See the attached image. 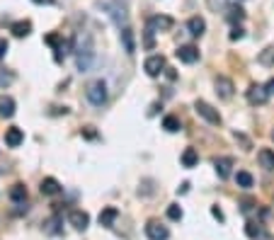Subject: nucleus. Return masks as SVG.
I'll list each match as a JSON object with an SVG mask.
<instances>
[{
  "label": "nucleus",
  "instance_id": "33",
  "mask_svg": "<svg viewBox=\"0 0 274 240\" xmlns=\"http://www.w3.org/2000/svg\"><path fill=\"white\" fill-rule=\"evenodd\" d=\"M233 138H236V141H240V143H243V148H245V150H250V148H253V143H250V138H248V136H243V133H233Z\"/></svg>",
  "mask_w": 274,
  "mask_h": 240
},
{
  "label": "nucleus",
  "instance_id": "39",
  "mask_svg": "<svg viewBox=\"0 0 274 240\" xmlns=\"http://www.w3.org/2000/svg\"><path fill=\"white\" fill-rule=\"evenodd\" d=\"M177 192H180V194H187V192H189V182H182V185L177 187Z\"/></svg>",
  "mask_w": 274,
  "mask_h": 240
},
{
  "label": "nucleus",
  "instance_id": "15",
  "mask_svg": "<svg viewBox=\"0 0 274 240\" xmlns=\"http://www.w3.org/2000/svg\"><path fill=\"white\" fill-rule=\"evenodd\" d=\"M117 216H119V209H117V206L102 209V211H100V226H102V228H112L114 221H117Z\"/></svg>",
  "mask_w": 274,
  "mask_h": 240
},
{
  "label": "nucleus",
  "instance_id": "17",
  "mask_svg": "<svg viewBox=\"0 0 274 240\" xmlns=\"http://www.w3.org/2000/svg\"><path fill=\"white\" fill-rule=\"evenodd\" d=\"M7 197H10L15 204H24V202H27V187L22 185V182H15V185L10 187Z\"/></svg>",
  "mask_w": 274,
  "mask_h": 240
},
{
  "label": "nucleus",
  "instance_id": "38",
  "mask_svg": "<svg viewBox=\"0 0 274 240\" xmlns=\"http://www.w3.org/2000/svg\"><path fill=\"white\" fill-rule=\"evenodd\" d=\"M5 54H7V41H5V39H0V58H2Z\"/></svg>",
  "mask_w": 274,
  "mask_h": 240
},
{
  "label": "nucleus",
  "instance_id": "6",
  "mask_svg": "<svg viewBox=\"0 0 274 240\" xmlns=\"http://www.w3.org/2000/svg\"><path fill=\"white\" fill-rule=\"evenodd\" d=\"M214 85H216V95H219L221 100H231L233 93H236L233 80H231V78H226V75H219V78L214 80Z\"/></svg>",
  "mask_w": 274,
  "mask_h": 240
},
{
  "label": "nucleus",
  "instance_id": "25",
  "mask_svg": "<svg viewBox=\"0 0 274 240\" xmlns=\"http://www.w3.org/2000/svg\"><path fill=\"white\" fill-rule=\"evenodd\" d=\"M226 17H228V22H233V24H236V22H243L245 10H243L240 5H228V15H226Z\"/></svg>",
  "mask_w": 274,
  "mask_h": 240
},
{
  "label": "nucleus",
  "instance_id": "16",
  "mask_svg": "<svg viewBox=\"0 0 274 240\" xmlns=\"http://www.w3.org/2000/svg\"><path fill=\"white\" fill-rule=\"evenodd\" d=\"M39 189H41V194H44V197H56V194L61 192V182H58L56 177H44Z\"/></svg>",
  "mask_w": 274,
  "mask_h": 240
},
{
  "label": "nucleus",
  "instance_id": "18",
  "mask_svg": "<svg viewBox=\"0 0 274 240\" xmlns=\"http://www.w3.org/2000/svg\"><path fill=\"white\" fill-rule=\"evenodd\" d=\"M214 167H216V172H219L221 180H226V177L231 175V167H233V158H216V160H214Z\"/></svg>",
  "mask_w": 274,
  "mask_h": 240
},
{
  "label": "nucleus",
  "instance_id": "10",
  "mask_svg": "<svg viewBox=\"0 0 274 240\" xmlns=\"http://www.w3.org/2000/svg\"><path fill=\"white\" fill-rule=\"evenodd\" d=\"M68 223L73 226L75 231H85L88 226H90V216H88V211H80V209H75L68 214Z\"/></svg>",
  "mask_w": 274,
  "mask_h": 240
},
{
  "label": "nucleus",
  "instance_id": "3",
  "mask_svg": "<svg viewBox=\"0 0 274 240\" xmlns=\"http://www.w3.org/2000/svg\"><path fill=\"white\" fill-rule=\"evenodd\" d=\"M85 95H88L90 105H95V107H102V105L107 102V85H105V80H92V83H88Z\"/></svg>",
  "mask_w": 274,
  "mask_h": 240
},
{
  "label": "nucleus",
  "instance_id": "31",
  "mask_svg": "<svg viewBox=\"0 0 274 240\" xmlns=\"http://www.w3.org/2000/svg\"><path fill=\"white\" fill-rule=\"evenodd\" d=\"M206 5H209V10H214V12L228 10V0H206Z\"/></svg>",
  "mask_w": 274,
  "mask_h": 240
},
{
  "label": "nucleus",
  "instance_id": "29",
  "mask_svg": "<svg viewBox=\"0 0 274 240\" xmlns=\"http://www.w3.org/2000/svg\"><path fill=\"white\" fill-rule=\"evenodd\" d=\"M15 83V73L7 71V68H0V88H7Z\"/></svg>",
  "mask_w": 274,
  "mask_h": 240
},
{
  "label": "nucleus",
  "instance_id": "27",
  "mask_svg": "<svg viewBox=\"0 0 274 240\" xmlns=\"http://www.w3.org/2000/svg\"><path fill=\"white\" fill-rule=\"evenodd\" d=\"M245 236H248V238H253V240H257L260 236H265V233H262V226L255 223V221H248V223H245Z\"/></svg>",
  "mask_w": 274,
  "mask_h": 240
},
{
  "label": "nucleus",
  "instance_id": "7",
  "mask_svg": "<svg viewBox=\"0 0 274 240\" xmlns=\"http://www.w3.org/2000/svg\"><path fill=\"white\" fill-rule=\"evenodd\" d=\"M146 27L150 32H170V29L175 27V19L167 17V15H155V17L148 19Z\"/></svg>",
  "mask_w": 274,
  "mask_h": 240
},
{
  "label": "nucleus",
  "instance_id": "36",
  "mask_svg": "<svg viewBox=\"0 0 274 240\" xmlns=\"http://www.w3.org/2000/svg\"><path fill=\"white\" fill-rule=\"evenodd\" d=\"M211 214H214V219H219V221H226V216H223V211H221L219 206H214V209H211Z\"/></svg>",
  "mask_w": 274,
  "mask_h": 240
},
{
  "label": "nucleus",
  "instance_id": "21",
  "mask_svg": "<svg viewBox=\"0 0 274 240\" xmlns=\"http://www.w3.org/2000/svg\"><path fill=\"white\" fill-rule=\"evenodd\" d=\"M257 158H260V165L265 167V170H274V150L272 148H262Z\"/></svg>",
  "mask_w": 274,
  "mask_h": 240
},
{
  "label": "nucleus",
  "instance_id": "44",
  "mask_svg": "<svg viewBox=\"0 0 274 240\" xmlns=\"http://www.w3.org/2000/svg\"><path fill=\"white\" fill-rule=\"evenodd\" d=\"M257 240H274V238H272V236H260Z\"/></svg>",
  "mask_w": 274,
  "mask_h": 240
},
{
  "label": "nucleus",
  "instance_id": "26",
  "mask_svg": "<svg viewBox=\"0 0 274 240\" xmlns=\"http://www.w3.org/2000/svg\"><path fill=\"white\" fill-rule=\"evenodd\" d=\"M257 61H260V66H274V46H267L265 51H260V56H257Z\"/></svg>",
  "mask_w": 274,
  "mask_h": 240
},
{
  "label": "nucleus",
  "instance_id": "14",
  "mask_svg": "<svg viewBox=\"0 0 274 240\" xmlns=\"http://www.w3.org/2000/svg\"><path fill=\"white\" fill-rule=\"evenodd\" d=\"M22 141H24V131L19 129V126H10V129L5 131V143L10 148L22 146Z\"/></svg>",
  "mask_w": 274,
  "mask_h": 240
},
{
  "label": "nucleus",
  "instance_id": "41",
  "mask_svg": "<svg viewBox=\"0 0 274 240\" xmlns=\"http://www.w3.org/2000/svg\"><path fill=\"white\" fill-rule=\"evenodd\" d=\"M32 2H37V5H54V0H32Z\"/></svg>",
  "mask_w": 274,
  "mask_h": 240
},
{
  "label": "nucleus",
  "instance_id": "35",
  "mask_svg": "<svg viewBox=\"0 0 274 240\" xmlns=\"http://www.w3.org/2000/svg\"><path fill=\"white\" fill-rule=\"evenodd\" d=\"M243 34H245V32H243L240 27H233V32H231V39H233V41H238V39H243Z\"/></svg>",
  "mask_w": 274,
  "mask_h": 240
},
{
  "label": "nucleus",
  "instance_id": "45",
  "mask_svg": "<svg viewBox=\"0 0 274 240\" xmlns=\"http://www.w3.org/2000/svg\"><path fill=\"white\" fill-rule=\"evenodd\" d=\"M272 141H274V131H272Z\"/></svg>",
  "mask_w": 274,
  "mask_h": 240
},
{
  "label": "nucleus",
  "instance_id": "42",
  "mask_svg": "<svg viewBox=\"0 0 274 240\" xmlns=\"http://www.w3.org/2000/svg\"><path fill=\"white\" fill-rule=\"evenodd\" d=\"M83 133H85V136H88V138H95V131H92V126H88V129L83 131Z\"/></svg>",
  "mask_w": 274,
  "mask_h": 240
},
{
  "label": "nucleus",
  "instance_id": "43",
  "mask_svg": "<svg viewBox=\"0 0 274 240\" xmlns=\"http://www.w3.org/2000/svg\"><path fill=\"white\" fill-rule=\"evenodd\" d=\"M165 71H167V78H170V80H175V78H177V73H175L172 68H165Z\"/></svg>",
  "mask_w": 274,
  "mask_h": 240
},
{
  "label": "nucleus",
  "instance_id": "23",
  "mask_svg": "<svg viewBox=\"0 0 274 240\" xmlns=\"http://www.w3.org/2000/svg\"><path fill=\"white\" fill-rule=\"evenodd\" d=\"M199 163V153H197V148H184L182 153V165L184 167H194Z\"/></svg>",
  "mask_w": 274,
  "mask_h": 240
},
{
  "label": "nucleus",
  "instance_id": "20",
  "mask_svg": "<svg viewBox=\"0 0 274 240\" xmlns=\"http://www.w3.org/2000/svg\"><path fill=\"white\" fill-rule=\"evenodd\" d=\"M187 29H189V34H192V37H201V34H204V29H206V22H204L201 17H189Z\"/></svg>",
  "mask_w": 274,
  "mask_h": 240
},
{
  "label": "nucleus",
  "instance_id": "32",
  "mask_svg": "<svg viewBox=\"0 0 274 240\" xmlns=\"http://www.w3.org/2000/svg\"><path fill=\"white\" fill-rule=\"evenodd\" d=\"M46 44H49V46H54L56 51H58V49H61V44H63V39L58 37V34H49V37H46Z\"/></svg>",
  "mask_w": 274,
  "mask_h": 240
},
{
  "label": "nucleus",
  "instance_id": "30",
  "mask_svg": "<svg viewBox=\"0 0 274 240\" xmlns=\"http://www.w3.org/2000/svg\"><path fill=\"white\" fill-rule=\"evenodd\" d=\"M167 219H170V221H182V209H180L177 204H170V206H167Z\"/></svg>",
  "mask_w": 274,
  "mask_h": 240
},
{
  "label": "nucleus",
  "instance_id": "37",
  "mask_svg": "<svg viewBox=\"0 0 274 240\" xmlns=\"http://www.w3.org/2000/svg\"><path fill=\"white\" fill-rule=\"evenodd\" d=\"M158 110H160V105H158V102H153V105L148 107V117H155V114H158Z\"/></svg>",
  "mask_w": 274,
  "mask_h": 240
},
{
  "label": "nucleus",
  "instance_id": "1",
  "mask_svg": "<svg viewBox=\"0 0 274 240\" xmlns=\"http://www.w3.org/2000/svg\"><path fill=\"white\" fill-rule=\"evenodd\" d=\"M100 5H102V10L110 15L117 27H127V19H129L127 2H122V0H100Z\"/></svg>",
  "mask_w": 274,
  "mask_h": 240
},
{
  "label": "nucleus",
  "instance_id": "28",
  "mask_svg": "<svg viewBox=\"0 0 274 240\" xmlns=\"http://www.w3.org/2000/svg\"><path fill=\"white\" fill-rule=\"evenodd\" d=\"M236 182H238V187H243V189H250L255 180H253V175H250V172H243V170H240V172L236 175Z\"/></svg>",
  "mask_w": 274,
  "mask_h": 240
},
{
  "label": "nucleus",
  "instance_id": "13",
  "mask_svg": "<svg viewBox=\"0 0 274 240\" xmlns=\"http://www.w3.org/2000/svg\"><path fill=\"white\" fill-rule=\"evenodd\" d=\"M15 110H17L15 100H12L10 95H0V117H2V119H12V117H15Z\"/></svg>",
  "mask_w": 274,
  "mask_h": 240
},
{
  "label": "nucleus",
  "instance_id": "4",
  "mask_svg": "<svg viewBox=\"0 0 274 240\" xmlns=\"http://www.w3.org/2000/svg\"><path fill=\"white\" fill-rule=\"evenodd\" d=\"M194 110H197V114H199L201 119H206L209 124H214V126H219L221 124V114L216 107H211L209 102H204V100H197L194 102Z\"/></svg>",
  "mask_w": 274,
  "mask_h": 240
},
{
  "label": "nucleus",
  "instance_id": "40",
  "mask_svg": "<svg viewBox=\"0 0 274 240\" xmlns=\"http://www.w3.org/2000/svg\"><path fill=\"white\" fill-rule=\"evenodd\" d=\"M267 93L270 97H274V78H270V83H267Z\"/></svg>",
  "mask_w": 274,
  "mask_h": 240
},
{
  "label": "nucleus",
  "instance_id": "8",
  "mask_svg": "<svg viewBox=\"0 0 274 240\" xmlns=\"http://www.w3.org/2000/svg\"><path fill=\"white\" fill-rule=\"evenodd\" d=\"M146 236H148V240H167L170 238V231H167V226H163L160 221H148Z\"/></svg>",
  "mask_w": 274,
  "mask_h": 240
},
{
  "label": "nucleus",
  "instance_id": "24",
  "mask_svg": "<svg viewBox=\"0 0 274 240\" xmlns=\"http://www.w3.org/2000/svg\"><path fill=\"white\" fill-rule=\"evenodd\" d=\"M163 129L170 131V133H177V131L182 129V124H180V119L177 117H172V114H167L163 119Z\"/></svg>",
  "mask_w": 274,
  "mask_h": 240
},
{
  "label": "nucleus",
  "instance_id": "11",
  "mask_svg": "<svg viewBox=\"0 0 274 240\" xmlns=\"http://www.w3.org/2000/svg\"><path fill=\"white\" fill-rule=\"evenodd\" d=\"M175 54H177V58H180L182 63H197V61H199V49H197V46H192V44L180 46Z\"/></svg>",
  "mask_w": 274,
  "mask_h": 240
},
{
  "label": "nucleus",
  "instance_id": "9",
  "mask_svg": "<svg viewBox=\"0 0 274 240\" xmlns=\"http://www.w3.org/2000/svg\"><path fill=\"white\" fill-rule=\"evenodd\" d=\"M267 100H270L267 85H250V90H248V102L250 105H265Z\"/></svg>",
  "mask_w": 274,
  "mask_h": 240
},
{
  "label": "nucleus",
  "instance_id": "34",
  "mask_svg": "<svg viewBox=\"0 0 274 240\" xmlns=\"http://www.w3.org/2000/svg\"><path fill=\"white\" fill-rule=\"evenodd\" d=\"M255 206H257L255 199H243V202H240V211H243V214H248V211H250V209H255Z\"/></svg>",
  "mask_w": 274,
  "mask_h": 240
},
{
  "label": "nucleus",
  "instance_id": "22",
  "mask_svg": "<svg viewBox=\"0 0 274 240\" xmlns=\"http://www.w3.org/2000/svg\"><path fill=\"white\" fill-rule=\"evenodd\" d=\"M122 44H124V51H127V54H134V51H136L134 32H131L129 27H124V29H122Z\"/></svg>",
  "mask_w": 274,
  "mask_h": 240
},
{
  "label": "nucleus",
  "instance_id": "12",
  "mask_svg": "<svg viewBox=\"0 0 274 240\" xmlns=\"http://www.w3.org/2000/svg\"><path fill=\"white\" fill-rule=\"evenodd\" d=\"M41 228H44L46 236H61L63 233V221H61L58 214H54V216H49L46 221L41 223Z\"/></svg>",
  "mask_w": 274,
  "mask_h": 240
},
{
  "label": "nucleus",
  "instance_id": "2",
  "mask_svg": "<svg viewBox=\"0 0 274 240\" xmlns=\"http://www.w3.org/2000/svg\"><path fill=\"white\" fill-rule=\"evenodd\" d=\"M92 61H95V44H92V37H85L83 44L75 49V63H78V68L85 73V71H90Z\"/></svg>",
  "mask_w": 274,
  "mask_h": 240
},
{
  "label": "nucleus",
  "instance_id": "5",
  "mask_svg": "<svg viewBox=\"0 0 274 240\" xmlns=\"http://www.w3.org/2000/svg\"><path fill=\"white\" fill-rule=\"evenodd\" d=\"M143 71H146V75H150V78H158V75L165 71V56H160V54L148 56L146 63H143Z\"/></svg>",
  "mask_w": 274,
  "mask_h": 240
},
{
  "label": "nucleus",
  "instance_id": "19",
  "mask_svg": "<svg viewBox=\"0 0 274 240\" xmlns=\"http://www.w3.org/2000/svg\"><path fill=\"white\" fill-rule=\"evenodd\" d=\"M10 32L15 34V37H29V32H32V22L29 19H19V22H15L12 27H10Z\"/></svg>",
  "mask_w": 274,
  "mask_h": 240
}]
</instances>
